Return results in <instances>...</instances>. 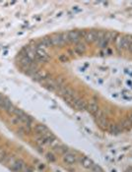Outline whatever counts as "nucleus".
I'll return each instance as SVG.
<instances>
[{"instance_id": "obj_9", "label": "nucleus", "mask_w": 132, "mask_h": 172, "mask_svg": "<svg viewBox=\"0 0 132 172\" xmlns=\"http://www.w3.org/2000/svg\"><path fill=\"white\" fill-rule=\"evenodd\" d=\"M109 130H111V133H115V134H117L120 132V130H121V128L119 126H117V125H111V128H109Z\"/></svg>"}, {"instance_id": "obj_8", "label": "nucleus", "mask_w": 132, "mask_h": 172, "mask_svg": "<svg viewBox=\"0 0 132 172\" xmlns=\"http://www.w3.org/2000/svg\"><path fill=\"white\" fill-rule=\"evenodd\" d=\"M131 125H132V123L129 121L128 118H126L121 122V124H120V128H121V129H129V128L131 127Z\"/></svg>"}, {"instance_id": "obj_14", "label": "nucleus", "mask_w": 132, "mask_h": 172, "mask_svg": "<svg viewBox=\"0 0 132 172\" xmlns=\"http://www.w3.org/2000/svg\"><path fill=\"white\" fill-rule=\"evenodd\" d=\"M128 119H129V121H130V122L132 123V112L130 114H129V116H128Z\"/></svg>"}, {"instance_id": "obj_13", "label": "nucleus", "mask_w": 132, "mask_h": 172, "mask_svg": "<svg viewBox=\"0 0 132 172\" xmlns=\"http://www.w3.org/2000/svg\"><path fill=\"white\" fill-rule=\"evenodd\" d=\"M46 157H48V159L50 160V161H54V160H55V157L53 156L52 153H48V154H46Z\"/></svg>"}, {"instance_id": "obj_6", "label": "nucleus", "mask_w": 132, "mask_h": 172, "mask_svg": "<svg viewBox=\"0 0 132 172\" xmlns=\"http://www.w3.org/2000/svg\"><path fill=\"white\" fill-rule=\"evenodd\" d=\"M88 108L91 113H96V112L99 110V106H98V103L96 102V101H91Z\"/></svg>"}, {"instance_id": "obj_3", "label": "nucleus", "mask_w": 132, "mask_h": 172, "mask_svg": "<svg viewBox=\"0 0 132 172\" xmlns=\"http://www.w3.org/2000/svg\"><path fill=\"white\" fill-rule=\"evenodd\" d=\"M63 160H64V162L67 163V164H74V163L77 161V157H76V155L74 153H64Z\"/></svg>"}, {"instance_id": "obj_10", "label": "nucleus", "mask_w": 132, "mask_h": 172, "mask_svg": "<svg viewBox=\"0 0 132 172\" xmlns=\"http://www.w3.org/2000/svg\"><path fill=\"white\" fill-rule=\"evenodd\" d=\"M75 49H76V51L78 52V53H83V52L85 51V45L83 44V43H79L77 46L75 47Z\"/></svg>"}, {"instance_id": "obj_11", "label": "nucleus", "mask_w": 132, "mask_h": 172, "mask_svg": "<svg viewBox=\"0 0 132 172\" xmlns=\"http://www.w3.org/2000/svg\"><path fill=\"white\" fill-rule=\"evenodd\" d=\"M91 171L92 172H103V169L101 168L100 165L95 164V163H94V165L91 167Z\"/></svg>"}, {"instance_id": "obj_1", "label": "nucleus", "mask_w": 132, "mask_h": 172, "mask_svg": "<svg viewBox=\"0 0 132 172\" xmlns=\"http://www.w3.org/2000/svg\"><path fill=\"white\" fill-rule=\"evenodd\" d=\"M128 44V37L124 36H118L115 39V46L118 50H123L127 48Z\"/></svg>"}, {"instance_id": "obj_15", "label": "nucleus", "mask_w": 132, "mask_h": 172, "mask_svg": "<svg viewBox=\"0 0 132 172\" xmlns=\"http://www.w3.org/2000/svg\"><path fill=\"white\" fill-rule=\"evenodd\" d=\"M127 172H132V170H129V171H127Z\"/></svg>"}, {"instance_id": "obj_12", "label": "nucleus", "mask_w": 132, "mask_h": 172, "mask_svg": "<svg viewBox=\"0 0 132 172\" xmlns=\"http://www.w3.org/2000/svg\"><path fill=\"white\" fill-rule=\"evenodd\" d=\"M127 49L132 52V37H128V44H127Z\"/></svg>"}, {"instance_id": "obj_4", "label": "nucleus", "mask_w": 132, "mask_h": 172, "mask_svg": "<svg viewBox=\"0 0 132 172\" xmlns=\"http://www.w3.org/2000/svg\"><path fill=\"white\" fill-rule=\"evenodd\" d=\"M82 165L85 167V168L91 169V167L94 165V162L92 161L91 158H89V157H87V156H85V157L82 158Z\"/></svg>"}, {"instance_id": "obj_2", "label": "nucleus", "mask_w": 132, "mask_h": 172, "mask_svg": "<svg viewBox=\"0 0 132 172\" xmlns=\"http://www.w3.org/2000/svg\"><path fill=\"white\" fill-rule=\"evenodd\" d=\"M98 37H99V32H96V31H89V32L86 33L85 39H86V41H89V43H94V41H98Z\"/></svg>"}, {"instance_id": "obj_5", "label": "nucleus", "mask_w": 132, "mask_h": 172, "mask_svg": "<svg viewBox=\"0 0 132 172\" xmlns=\"http://www.w3.org/2000/svg\"><path fill=\"white\" fill-rule=\"evenodd\" d=\"M36 131H37V133L41 134L42 136L48 133V129L46 126H44V125H38V126L36 127Z\"/></svg>"}, {"instance_id": "obj_7", "label": "nucleus", "mask_w": 132, "mask_h": 172, "mask_svg": "<svg viewBox=\"0 0 132 172\" xmlns=\"http://www.w3.org/2000/svg\"><path fill=\"white\" fill-rule=\"evenodd\" d=\"M68 37L70 39L71 41H77L80 39V34L78 32H70L68 35Z\"/></svg>"}]
</instances>
